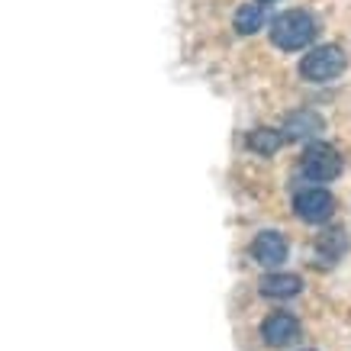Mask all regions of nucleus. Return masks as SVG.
Returning <instances> with one entry per match:
<instances>
[{
  "mask_svg": "<svg viewBox=\"0 0 351 351\" xmlns=\"http://www.w3.org/2000/svg\"><path fill=\"white\" fill-rule=\"evenodd\" d=\"M261 339H265V345H271V348H284L290 341H297L300 339L297 316H290V313H271V316L261 322Z\"/></svg>",
  "mask_w": 351,
  "mask_h": 351,
  "instance_id": "obj_5",
  "label": "nucleus"
},
{
  "mask_svg": "<svg viewBox=\"0 0 351 351\" xmlns=\"http://www.w3.org/2000/svg\"><path fill=\"white\" fill-rule=\"evenodd\" d=\"M322 132V119L313 113V110H300V113H290L287 123H284V136L290 142H303V138H313Z\"/></svg>",
  "mask_w": 351,
  "mask_h": 351,
  "instance_id": "obj_8",
  "label": "nucleus"
},
{
  "mask_svg": "<svg viewBox=\"0 0 351 351\" xmlns=\"http://www.w3.org/2000/svg\"><path fill=\"white\" fill-rule=\"evenodd\" d=\"M261 26H265V7L261 3H242L239 13H235V32L255 36Z\"/></svg>",
  "mask_w": 351,
  "mask_h": 351,
  "instance_id": "obj_10",
  "label": "nucleus"
},
{
  "mask_svg": "<svg viewBox=\"0 0 351 351\" xmlns=\"http://www.w3.org/2000/svg\"><path fill=\"white\" fill-rule=\"evenodd\" d=\"M287 252H290L287 239L280 232H274V229H265L255 239V245H252V255H255V261L261 267H280L287 261Z\"/></svg>",
  "mask_w": 351,
  "mask_h": 351,
  "instance_id": "obj_6",
  "label": "nucleus"
},
{
  "mask_svg": "<svg viewBox=\"0 0 351 351\" xmlns=\"http://www.w3.org/2000/svg\"><path fill=\"white\" fill-rule=\"evenodd\" d=\"M303 174H306L309 181H335L341 174V158L339 152L332 149V145H322V142H316V145H309L306 152H303Z\"/></svg>",
  "mask_w": 351,
  "mask_h": 351,
  "instance_id": "obj_3",
  "label": "nucleus"
},
{
  "mask_svg": "<svg viewBox=\"0 0 351 351\" xmlns=\"http://www.w3.org/2000/svg\"><path fill=\"white\" fill-rule=\"evenodd\" d=\"M293 210L303 223H326L335 210V200H332L329 191H322V187H309V191H300L293 197Z\"/></svg>",
  "mask_w": 351,
  "mask_h": 351,
  "instance_id": "obj_4",
  "label": "nucleus"
},
{
  "mask_svg": "<svg viewBox=\"0 0 351 351\" xmlns=\"http://www.w3.org/2000/svg\"><path fill=\"white\" fill-rule=\"evenodd\" d=\"M345 52H341V45H319V49H313L309 55H303V62H300V77L309 81V84H326L332 77H339L345 71Z\"/></svg>",
  "mask_w": 351,
  "mask_h": 351,
  "instance_id": "obj_2",
  "label": "nucleus"
},
{
  "mask_svg": "<svg viewBox=\"0 0 351 351\" xmlns=\"http://www.w3.org/2000/svg\"><path fill=\"white\" fill-rule=\"evenodd\" d=\"M345 248H348V239L341 229H332V232H322L316 239V255L322 258V265H335L341 255H345Z\"/></svg>",
  "mask_w": 351,
  "mask_h": 351,
  "instance_id": "obj_9",
  "label": "nucleus"
},
{
  "mask_svg": "<svg viewBox=\"0 0 351 351\" xmlns=\"http://www.w3.org/2000/svg\"><path fill=\"white\" fill-rule=\"evenodd\" d=\"M316 39V20L306 10H287L271 23V43L284 52H300Z\"/></svg>",
  "mask_w": 351,
  "mask_h": 351,
  "instance_id": "obj_1",
  "label": "nucleus"
},
{
  "mask_svg": "<svg viewBox=\"0 0 351 351\" xmlns=\"http://www.w3.org/2000/svg\"><path fill=\"white\" fill-rule=\"evenodd\" d=\"M258 287H261V293L271 300H290L303 290V280H300L297 274H277V271H271V274L261 277Z\"/></svg>",
  "mask_w": 351,
  "mask_h": 351,
  "instance_id": "obj_7",
  "label": "nucleus"
},
{
  "mask_svg": "<svg viewBox=\"0 0 351 351\" xmlns=\"http://www.w3.org/2000/svg\"><path fill=\"white\" fill-rule=\"evenodd\" d=\"M284 132H277V129H255V132H248V149L258 152V155H274L280 145H284Z\"/></svg>",
  "mask_w": 351,
  "mask_h": 351,
  "instance_id": "obj_11",
  "label": "nucleus"
}]
</instances>
